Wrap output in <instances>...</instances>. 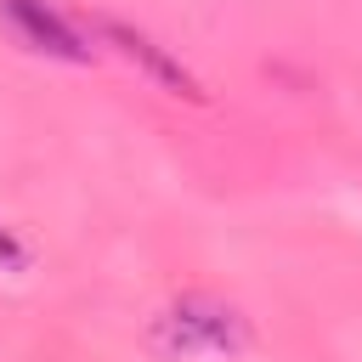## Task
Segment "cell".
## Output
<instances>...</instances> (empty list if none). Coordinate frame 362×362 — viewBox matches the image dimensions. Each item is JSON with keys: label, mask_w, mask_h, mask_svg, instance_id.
Wrapping results in <instances>:
<instances>
[{"label": "cell", "mask_w": 362, "mask_h": 362, "mask_svg": "<svg viewBox=\"0 0 362 362\" xmlns=\"http://www.w3.org/2000/svg\"><path fill=\"white\" fill-rule=\"evenodd\" d=\"M249 317L215 294H181L153 317V345L164 356H238L249 351Z\"/></svg>", "instance_id": "obj_1"}, {"label": "cell", "mask_w": 362, "mask_h": 362, "mask_svg": "<svg viewBox=\"0 0 362 362\" xmlns=\"http://www.w3.org/2000/svg\"><path fill=\"white\" fill-rule=\"evenodd\" d=\"M90 40L96 45H113L124 62H136L158 90H170V96H187V102H204V79L170 51V45H158L147 28H136V23H124V17H107V11H96L90 17Z\"/></svg>", "instance_id": "obj_2"}, {"label": "cell", "mask_w": 362, "mask_h": 362, "mask_svg": "<svg viewBox=\"0 0 362 362\" xmlns=\"http://www.w3.org/2000/svg\"><path fill=\"white\" fill-rule=\"evenodd\" d=\"M0 23L34 57H57V62H90L96 57V40L68 11H57L51 0H0Z\"/></svg>", "instance_id": "obj_3"}, {"label": "cell", "mask_w": 362, "mask_h": 362, "mask_svg": "<svg viewBox=\"0 0 362 362\" xmlns=\"http://www.w3.org/2000/svg\"><path fill=\"white\" fill-rule=\"evenodd\" d=\"M28 266H34V249L0 221V272H28Z\"/></svg>", "instance_id": "obj_4"}]
</instances>
